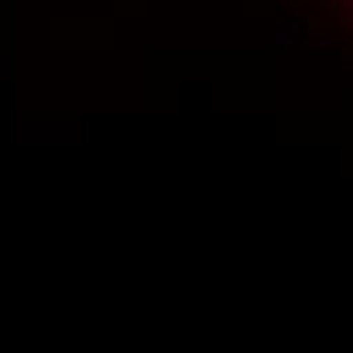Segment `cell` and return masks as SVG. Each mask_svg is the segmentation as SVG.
I'll return each instance as SVG.
<instances>
[{"label": "cell", "instance_id": "obj_2", "mask_svg": "<svg viewBox=\"0 0 353 353\" xmlns=\"http://www.w3.org/2000/svg\"><path fill=\"white\" fill-rule=\"evenodd\" d=\"M337 8H341V21L353 25V0H337Z\"/></svg>", "mask_w": 353, "mask_h": 353}, {"label": "cell", "instance_id": "obj_1", "mask_svg": "<svg viewBox=\"0 0 353 353\" xmlns=\"http://www.w3.org/2000/svg\"><path fill=\"white\" fill-rule=\"evenodd\" d=\"M276 45H281V49H296V45H301V37H296V29H288V25H281V29H276Z\"/></svg>", "mask_w": 353, "mask_h": 353}]
</instances>
